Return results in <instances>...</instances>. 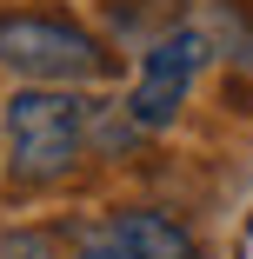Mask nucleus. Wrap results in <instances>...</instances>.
<instances>
[{
	"label": "nucleus",
	"instance_id": "nucleus-3",
	"mask_svg": "<svg viewBox=\"0 0 253 259\" xmlns=\"http://www.w3.org/2000/svg\"><path fill=\"white\" fill-rule=\"evenodd\" d=\"M207 33L200 27H173V33H160L154 47H147V60H140V80H133V93H127V120L140 126V133H167L173 120H180V107H187V93H193V73L207 67Z\"/></svg>",
	"mask_w": 253,
	"mask_h": 259
},
{
	"label": "nucleus",
	"instance_id": "nucleus-4",
	"mask_svg": "<svg viewBox=\"0 0 253 259\" xmlns=\"http://www.w3.org/2000/svg\"><path fill=\"white\" fill-rule=\"evenodd\" d=\"M107 239L120 246V259H200L193 233L167 213H154V206H127V213L107 220Z\"/></svg>",
	"mask_w": 253,
	"mask_h": 259
},
{
	"label": "nucleus",
	"instance_id": "nucleus-5",
	"mask_svg": "<svg viewBox=\"0 0 253 259\" xmlns=\"http://www.w3.org/2000/svg\"><path fill=\"white\" fill-rule=\"evenodd\" d=\"M7 259H54V233H7Z\"/></svg>",
	"mask_w": 253,
	"mask_h": 259
},
{
	"label": "nucleus",
	"instance_id": "nucleus-2",
	"mask_svg": "<svg viewBox=\"0 0 253 259\" xmlns=\"http://www.w3.org/2000/svg\"><path fill=\"white\" fill-rule=\"evenodd\" d=\"M0 67L33 87H80V80H107L114 60L80 20L14 7V14H0Z\"/></svg>",
	"mask_w": 253,
	"mask_h": 259
},
{
	"label": "nucleus",
	"instance_id": "nucleus-1",
	"mask_svg": "<svg viewBox=\"0 0 253 259\" xmlns=\"http://www.w3.org/2000/svg\"><path fill=\"white\" fill-rule=\"evenodd\" d=\"M87 113L93 100H80L74 87H27L7 100V160L14 180L27 186H54L80 166L87 153Z\"/></svg>",
	"mask_w": 253,
	"mask_h": 259
},
{
	"label": "nucleus",
	"instance_id": "nucleus-6",
	"mask_svg": "<svg viewBox=\"0 0 253 259\" xmlns=\"http://www.w3.org/2000/svg\"><path fill=\"white\" fill-rule=\"evenodd\" d=\"M67 259H120V246H114L107 233H93V239H80V246H74Z\"/></svg>",
	"mask_w": 253,
	"mask_h": 259
}]
</instances>
